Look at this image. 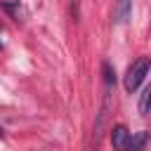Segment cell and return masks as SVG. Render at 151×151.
Segmentation results:
<instances>
[{
    "label": "cell",
    "instance_id": "cell-3",
    "mask_svg": "<svg viewBox=\"0 0 151 151\" xmlns=\"http://www.w3.org/2000/svg\"><path fill=\"white\" fill-rule=\"evenodd\" d=\"M132 14V0H118L116 5V21L118 24H125Z\"/></svg>",
    "mask_w": 151,
    "mask_h": 151
},
{
    "label": "cell",
    "instance_id": "cell-6",
    "mask_svg": "<svg viewBox=\"0 0 151 151\" xmlns=\"http://www.w3.org/2000/svg\"><path fill=\"white\" fill-rule=\"evenodd\" d=\"M2 7H5V9L19 21V17H21V5H19V2H2Z\"/></svg>",
    "mask_w": 151,
    "mask_h": 151
},
{
    "label": "cell",
    "instance_id": "cell-7",
    "mask_svg": "<svg viewBox=\"0 0 151 151\" xmlns=\"http://www.w3.org/2000/svg\"><path fill=\"white\" fill-rule=\"evenodd\" d=\"M2 134H5V132H2V127H0V139H2Z\"/></svg>",
    "mask_w": 151,
    "mask_h": 151
},
{
    "label": "cell",
    "instance_id": "cell-5",
    "mask_svg": "<svg viewBox=\"0 0 151 151\" xmlns=\"http://www.w3.org/2000/svg\"><path fill=\"white\" fill-rule=\"evenodd\" d=\"M149 101H151V87H144L142 97H139V113L149 116Z\"/></svg>",
    "mask_w": 151,
    "mask_h": 151
},
{
    "label": "cell",
    "instance_id": "cell-1",
    "mask_svg": "<svg viewBox=\"0 0 151 151\" xmlns=\"http://www.w3.org/2000/svg\"><path fill=\"white\" fill-rule=\"evenodd\" d=\"M149 66H151L149 57H139L137 61H132V66L127 68L125 80H123V85H125L127 92H134V90L144 83V78H146V73H149Z\"/></svg>",
    "mask_w": 151,
    "mask_h": 151
},
{
    "label": "cell",
    "instance_id": "cell-2",
    "mask_svg": "<svg viewBox=\"0 0 151 151\" xmlns=\"http://www.w3.org/2000/svg\"><path fill=\"white\" fill-rule=\"evenodd\" d=\"M132 134L125 125H116L111 130V144H113V151H127V144H130Z\"/></svg>",
    "mask_w": 151,
    "mask_h": 151
},
{
    "label": "cell",
    "instance_id": "cell-4",
    "mask_svg": "<svg viewBox=\"0 0 151 151\" xmlns=\"http://www.w3.org/2000/svg\"><path fill=\"white\" fill-rule=\"evenodd\" d=\"M146 144H149V132H139L130 139L127 151H146Z\"/></svg>",
    "mask_w": 151,
    "mask_h": 151
}]
</instances>
